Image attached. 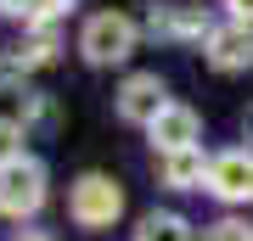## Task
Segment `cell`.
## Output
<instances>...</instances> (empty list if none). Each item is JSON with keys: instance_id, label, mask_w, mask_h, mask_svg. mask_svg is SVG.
<instances>
[{"instance_id": "obj_1", "label": "cell", "mask_w": 253, "mask_h": 241, "mask_svg": "<svg viewBox=\"0 0 253 241\" xmlns=\"http://www.w3.org/2000/svg\"><path fill=\"white\" fill-rule=\"evenodd\" d=\"M135 39H141L135 17H124V11H90L84 28H79V56L90 68H118V62L135 56Z\"/></svg>"}, {"instance_id": "obj_2", "label": "cell", "mask_w": 253, "mask_h": 241, "mask_svg": "<svg viewBox=\"0 0 253 241\" xmlns=\"http://www.w3.org/2000/svg\"><path fill=\"white\" fill-rule=\"evenodd\" d=\"M118 213H124V185H118L113 174L90 169V174H79L68 185V219L79 224V230H113Z\"/></svg>"}, {"instance_id": "obj_3", "label": "cell", "mask_w": 253, "mask_h": 241, "mask_svg": "<svg viewBox=\"0 0 253 241\" xmlns=\"http://www.w3.org/2000/svg\"><path fill=\"white\" fill-rule=\"evenodd\" d=\"M45 185H51V174H45L40 157L6 163V169H0V219L23 224L28 213H40V207H45Z\"/></svg>"}, {"instance_id": "obj_4", "label": "cell", "mask_w": 253, "mask_h": 241, "mask_svg": "<svg viewBox=\"0 0 253 241\" xmlns=\"http://www.w3.org/2000/svg\"><path fill=\"white\" fill-rule=\"evenodd\" d=\"M208 197H219V202H231V207H242L253 202V146H231V152H219L214 157V169H208Z\"/></svg>"}, {"instance_id": "obj_5", "label": "cell", "mask_w": 253, "mask_h": 241, "mask_svg": "<svg viewBox=\"0 0 253 241\" xmlns=\"http://www.w3.org/2000/svg\"><path fill=\"white\" fill-rule=\"evenodd\" d=\"M146 135H152V152H158V157L191 152V146L203 140V118H197V107H186V101H169V107L146 124Z\"/></svg>"}, {"instance_id": "obj_6", "label": "cell", "mask_w": 253, "mask_h": 241, "mask_svg": "<svg viewBox=\"0 0 253 241\" xmlns=\"http://www.w3.org/2000/svg\"><path fill=\"white\" fill-rule=\"evenodd\" d=\"M203 62L214 73H248L253 68V28L248 23H219L203 39Z\"/></svg>"}, {"instance_id": "obj_7", "label": "cell", "mask_w": 253, "mask_h": 241, "mask_svg": "<svg viewBox=\"0 0 253 241\" xmlns=\"http://www.w3.org/2000/svg\"><path fill=\"white\" fill-rule=\"evenodd\" d=\"M56 51H62V39H56L51 28H28V34L11 45V51H0V84H17L23 73L51 68V62H56Z\"/></svg>"}, {"instance_id": "obj_8", "label": "cell", "mask_w": 253, "mask_h": 241, "mask_svg": "<svg viewBox=\"0 0 253 241\" xmlns=\"http://www.w3.org/2000/svg\"><path fill=\"white\" fill-rule=\"evenodd\" d=\"M118 118L124 124H152V118L169 107V90H163V79L158 73H129L124 84H118Z\"/></svg>"}, {"instance_id": "obj_9", "label": "cell", "mask_w": 253, "mask_h": 241, "mask_svg": "<svg viewBox=\"0 0 253 241\" xmlns=\"http://www.w3.org/2000/svg\"><path fill=\"white\" fill-rule=\"evenodd\" d=\"M146 34H158V39H208L214 34V23L203 17L197 6H152L146 11Z\"/></svg>"}, {"instance_id": "obj_10", "label": "cell", "mask_w": 253, "mask_h": 241, "mask_svg": "<svg viewBox=\"0 0 253 241\" xmlns=\"http://www.w3.org/2000/svg\"><path fill=\"white\" fill-rule=\"evenodd\" d=\"M208 169H214V157H203V146L158 157V179H163L169 191H203V185H208Z\"/></svg>"}, {"instance_id": "obj_11", "label": "cell", "mask_w": 253, "mask_h": 241, "mask_svg": "<svg viewBox=\"0 0 253 241\" xmlns=\"http://www.w3.org/2000/svg\"><path fill=\"white\" fill-rule=\"evenodd\" d=\"M68 6H73V0H0V11L17 17V23H28V28H51Z\"/></svg>"}, {"instance_id": "obj_12", "label": "cell", "mask_w": 253, "mask_h": 241, "mask_svg": "<svg viewBox=\"0 0 253 241\" xmlns=\"http://www.w3.org/2000/svg\"><path fill=\"white\" fill-rule=\"evenodd\" d=\"M135 241H197V236H191V224H186L180 213L163 207V213H146V219L135 224Z\"/></svg>"}, {"instance_id": "obj_13", "label": "cell", "mask_w": 253, "mask_h": 241, "mask_svg": "<svg viewBox=\"0 0 253 241\" xmlns=\"http://www.w3.org/2000/svg\"><path fill=\"white\" fill-rule=\"evenodd\" d=\"M23 140H28V129L17 124V118H0V169H6V163H17V157H28Z\"/></svg>"}, {"instance_id": "obj_14", "label": "cell", "mask_w": 253, "mask_h": 241, "mask_svg": "<svg viewBox=\"0 0 253 241\" xmlns=\"http://www.w3.org/2000/svg\"><path fill=\"white\" fill-rule=\"evenodd\" d=\"M203 241H253V224L248 219H214V224H203Z\"/></svg>"}, {"instance_id": "obj_15", "label": "cell", "mask_w": 253, "mask_h": 241, "mask_svg": "<svg viewBox=\"0 0 253 241\" xmlns=\"http://www.w3.org/2000/svg\"><path fill=\"white\" fill-rule=\"evenodd\" d=\"M51 118H56L51 96H23V118H17L23 129H28V124H51Z\"/></svg>"}, {"instance_id": "obj_16", "label": "cell", "mask_w": 253, "mask_h": 241, "mask_svg": "<svg viewBox=\"0 0 253 241\" xmlns=\"http://www.w3.org/2000/svg\"><path fill=\"white\" fill-rule=\"evenodd\" d=\"M225 11H231V23H248L253 28V0H225Z\"/></svg>"}, {"instance_id": "obj_17", "label": "cell", "mask_w": 253, "mask_h": 241, "mask_svg": "<svg viewBox=\"0 0 253 241\" xmlns=\"http://www.w3.org/2000/svg\"><path fill=\"white\" fill-rule=\"evenodd\" d=\"M11 241H51V230H11Z\"/></svg>"}, {"instance_id": "obj_18", "label": "cell", "mask_w": 253, "mask_h": 241, "mask_svg": "<svg viewBox=\"0 0 253 241\" xmlns=\"http://www.w3.org/2000/svg\"><path fill=\"white\" fill-rule=\"evenodd\" d=\"M242 135H248V140H253V107L242 112Z\"/></svg>"}]
</instances>
